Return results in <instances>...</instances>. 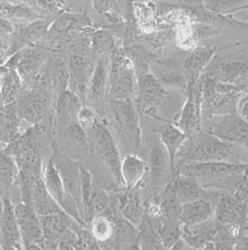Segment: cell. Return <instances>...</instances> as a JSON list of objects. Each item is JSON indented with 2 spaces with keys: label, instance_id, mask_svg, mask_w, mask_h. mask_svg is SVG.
<instances>
[{
  "label": "cell",
  "instance_id": "1",
  "mask_svg": "<svg viewBox=\"0 0 248 250\" xmlns=\"http://www.w3.org/2000/svg\"><path fill=\"white\" fill-rule=\"evenodd\" d=\"M248 169L247 163L223 161L194 162L177 164V172L195 179L206 190H225L232 193L242 176Z\"/></svg>",
  "mask_w": 248,
  "mask_h": 250
},
{
  "label": "cell",
  "instance_id": "2",
  "mask_svg": "<svg viewBox=\"0 0 248 250\" xmlns=\"http://www.w3.org/2000/svg\"><path fill=\"white\" fill-rule=\"evenodd\" d=\"M185 161L244 163L233 144L225 142L206 131H201L187 138L178 156V163Z\"/></svg>",
  "mask_w": 248,
  "mask_h": 250
},
{
  "label": "cell",
  "instance_id": "3",
  "mask_svg": "<svg viewBox=\"0 0 248 250\" xmlns=\"http://www.w3.org/2000/svg\"><path fill=\"white\" fill-rule=\"evenodd\" d=\"M89 146L98 159L106 166L109 173L115 180V183L124 188L122 177L123 158L118 144L104 121L98 119L96 124L86 131ZM125 189V188H124Z\"/></svg>",
  "mask_w": 248,
  "mask_h": 250
},
{
  "label": "cell",
  "instance_id": "4",
  "mask_svg": "<svg viewBox=\"0 0 248 250\" xmlns=\"http://www.w3.org/2000/svg\"><path fill=\"white\" fill-rule=\"evenodd\" d=\"M115 128L123 144L126 154L137 153L141 143L142 130L139 112L132 99L109 100Z\"/></svg>",
  "mask_w": 248,
  "mask_h": 250
},
{
  "label": "cell",
  "instance_id": "5",
  "mask_svg": "<svg viewBox=\"0 0 248 250\" xmlns=\"http://www.w3.org/2000/svg\"><path fill=\"white\" fill-rule=\"evenodd\" d=\"M138 78L134 66L123 54L114 52L110 69L107 97L109 100H125L135 97Z\"/></svg>",
  "mask_w": 248,
  "mask_h": 250
},
{
  "label": "cell",
  "instance_id": "6",
  "mask_svg": "<svg viewBox=\"0 0 248 250\" xmlns=\"http://www.w3.org/2000/svg\"><path fill=\"white\" fill-rule=\"evenodd\" d=\"M167 91L155 75L146 72L138 77L137 92L134 103L139 114L144 113L158 118L159 109L165 104Z\"/></svg>",
  "mask_w": 248,
  "mask_h": 250
},
{
  "label": "cell",
  "instance_id": "7",
  "mask_svg": "<svg viewBox=\"0 0 248 250\" xmlns=\"http://www.w3.org/2000/svg\"><path fill=\"white\" fill-rule=\"evenodd\" d=\"M186 103L175 118L174 125H177L189 138L203 131L201 77L197 81L190 83L186 91Z\"/></svg>",
  "mask_w": 248,
  "mask_h": 250
},
{
  "label": "cell",
  "instance_id": "8",
  "mask_svg": "<svg viewBox=\"0 0 248 250\" xmlns=\"http://www.w3.org/2000/svg\"><path fill=\"white\" fill-rule=\"evenodd\" d=\"M147 175L153 196L152 201L159 204L161 194L172 178L169 157L159 139L151 145Z\"/></svg>",
  "mask_w": 248,
  "mask_h": 250
},
{
  "label": "cell",
  "instance_id": "9",
  "mask_svg": "<svg viewBox=\"0 0 248 250\" xmlns=\"http://www.w3.org/2000/svg\"><path fill=\"white\" fill-rule=\"evenodd\" d=\"M206 132L217 138L244 146L248 141V124L237 113L208 119Z\"/></svg>",
  "mask_w": 248,
  "mask_h": 250
},
{
  "label": "cell",
  "instance_id": "10",
  "mask_svg": "<svg viewBox=\"0 0 248 250\" xmlns=\"http://www.w3.org/2000/svg\"><path fill=\"white\" fill-rule=\"evenodd\" d=\"M52 158L62 177L66 194L76 201V203L80 207L83 215L82 193H81V186H82L81 162L71 158L69 155L62 152V150H60L56 146L54 147Z\"/></svg>",
  "mask_w": 248,
  "mask_h": 250
},
{
  "label": "cell",
  "instance_id": "11",
  "mask_svg": "<svg viewBox=\"0 0 248 250\" xmlns=\"http://www.w3.org/2000/svg\"><path fill=\"white\" fill-rule=\"evenodd\" d=\"M14 210L24 247L30 245L42 246L44 234L41 218L33 206L21 201L14 206Z\"/></svg>",
  "mask_w": 248,
  "mask_h": 250
},
{
  "label": "cell",
  "instance_id": "12",
  "mask_svg": "<svg viewBox=\"0 0 248 250\" xmlns=\"http://www.w3.org/2000/svg\"><path fill=\"white\" fill-rule=\"evenodd\" d=\"M248 217V205L243 204L230 192L217 194L214 207V219L220 227L241 225L244 227Z\"/></svg>",
  "mask_w": 248,
  "mask_h": 250
},
{
  "label": "cell",
  "instance_id": "13",
  "mask_svg": "<svg viewBox=\"0 0 248 250\" xmlns=\"http://www.w3.org/2000/svg\"><path fill=\"white\" fill-rule=\"evenodd\" d=\"M217 82L228 84H248V62L245 56L224 61L207 73Z\"/></svg>",
  "mask_w": 248,
  "mask_h": 250
},
{
  "label": "cell",
  "instance_id": "14",
  "mask_svg": "<svg viewBox=\"0 0 248 250\" xmlns=\"http://www.w3.org/2000/svg\"><path fill=\"white\" fill-rule=\"evenodd\" d=\"M142 187L124 189L119 197V210L121 215L136 229L140 225L145 211V202L142 195Z\"/></svg>",
  "mask_w": 248,
  "mask_h": 250
},
{
  "label": "cell",
  "instance_id": "15",
  "mask_svg": "<svg viewBox=\"0 0 248 250\" xmlns=\"http://www.w3.org/2000/svg\"><path fill=\"white\" fill-rule=\"evenodd\" d=\"M51 25V21L45 19H39L27 23V25L16 33L11 47L7 52L8 55L14 56L21 50L27 48V46L37 43L48 33Z\"/></svg>",
  "mask_w": 248,
  "mask_h": 250
},
{
  "label": "cell",
  "instance_id": "16",
  "mask_svg": "<svg viewBox=\"0 0 248 250\" xmlns=\"http://www.w3.org/2000/svg\"><path fill=\"white\" fill-rule=\"evenodd\" d=\"M0 237L3 245L8 250H22L24 247L9 192L5 193V210L1 224Z\"/></svg>",
  "mask_w": 248,
  "mask_h": 250
},
{
  "label": "cell",
  "instance_id": "17",
  "mask_svg": "<svg viewBox=\"0 0 248 250\" xmlns=\"http://www.w3.org/2000/svg\"><path fill=\"white\" fill-rule=\"evenodd\" d=\"M218 233L219 225L214 218L193 226L183 225V240L193 250H203L216 239Z\"/></svg>",
  "mask_w": 248,
  "mask_h": 250
},
{
  "label": "cell",
  "instance_id": "18",
  "mask_svg": "<svg viewBox=\"0 0 248 250\" xmlns=\"http://www.w3.org/2000/svg\"><path fill=\"white\" fill-rule=\"evenodd\" d=\"M159 140L168 154L173 177L177 173L178 156L187 140V136L177 125L169 124L161 129Z\"/></svg>",
  "mask_w": 248,
  "mask_h": 250
},
{
  "label": "cell",
  "instance_id": "19",
  "mask_svg": "<svg viewBox=\"0 0 248 250\" xmlns=\"http://www.w3.org/2000/svg\"><path fill=\"white\" fill-rule=\"evenodd\" d=\"M214 218V207L207 198H200L183 204L180 221L182 225L193 226Z\"/></svg>",
  "mask_w": 248,
  "mask_h": 250
},
{
  "label": "cell",
  "instance_id": "20",
  "mask_svg": "<svg viewBox=\"0 0 248 250\" xmlns=\"http://www.w3.org/2000/svg\"><path fill=\"white\" fill-rule=\"evenodd\" d=\"M147 175V163L136 153L125 154L122 162V177L125 189L144 188V180Z\"/></svg>",
  "mask_w": 248,
  "mask_h": 250
},
{
  "label": "cell",
  "instance_id": "21",
  "mask_svg": "<svg viewBox=\"0 0 248 250\" xmlns=\"http://www.w3.org/2000/svg\"><path fill=\"white\" fill-rule=\"evenodd\" d=\"M109 69L110 65L103 57L97 59L88 83L86 99L91 102L97 103L101 101L105 96H107Z\"/></svg>",
  "mask_w": 248,
  "mask_h": 250
},
{
  "label": "cell",
  "instance_id": "22",
  "mask_svg": "<svg viewBox=\"0 0 248 250\" xmlns=\"http://www.w3.org/2000/svg\"><path fill=\"white\" fill-rule=\"evenodd\" d=\"M216 51V46H203L196 48L186 57L184 69L190 82L197 81L202 76V72L211 62Z\"/></svg>",
  "mask_w": 248,
  "mask_h": 250
},
{
  "label": "cell",
  "instance_id": "23",
  "mask_svg": "<svg viewBox=\"0 0 248 250\" xmlns=\"http://www.w3.org/2000/svg\"><path fill=\"white\" fill-rule=\"evenodd\" d=\"M172 185L175 193L182 204L192 202L200 198H207V190L202 188V186L195 179L183 175L177 172L172 178Z\"/></svg>",
  "mask_w": 248,
  "mask_h": 250
},
{
  "label": "cell",
  "instance_id": "24",
  "mask_svg": "<svg viewBox=\"0 0 248 250\" xmlns=\"http://www.w3.org/2000/svg\"><path fill=\"white\" fill-rule=\"evenodd\" d=\"M83 106L82 100L73 91L67 89L61 93L57 105V115L60 123L68 125L78 122V115Z\"/></svg>",
  "mask_w": 248,
  "mask_h": 250
},
{
  "label": "cell",
  "instance_id": "25",
  "mask_svg": "<svg viewBox=\"0 0 248 250\" xmlns=\"http://www.w3.org/2000/svg\"><path fill=\"white\" fill-rule=\"evenodd\" d=\"M159 207L161 209L162 221H180L183 204L179 201L175 193L171 180L161 194Z\"/></svg>",
  "mask_w": 248,
  "mask_h": 250
},
{
  "label": "cell",
  "instance_id": "26",
  "mask_svg": "<svg viewBox=\"0 0 248 250\" xmlns=\"http://www.w3.org/2000/svg\"><path fill=\"white\" fill-rule=\"evenodd\" d=\"M0 14L4 19L10 21L31 22L39 19H43L42 16L31 6L25 4H14L10 2L0 3Z\"/></svg>",
  "mask_w": 248,
  "mask_h": 250
},
{
  "label": "cell",
  "instance_id": "27",
  "mask_svg": "<svg viewBox=\"0 0 248 250\" xmlns=\"http://www.w3.org/2000/svg\"><path fill=\"white\" fill-rule=\"evenodd\" d=\"M19 179V168L13 155L5 147L0 148V188L8 192Z\"/></svg>",
  "mask_w": 248,
  "mask_h": 250
},
{
  "label": "cell",
  "instance_id": "28",
  "mask_svg": "<svg viewBox=\"0 0 248 250\" xmlns=\"http://www.w3.org/2000/svg\"><path fill=\"white\" fill-rule=\"evenodd\" d=\"M90 224L92 237L98 243L105 244L112 240L116 231V222L107 212L96 215Z\"/></svg>",
  "mask_w": 248,
  "mask_h": 250
},
{
  "label": "cell",
  "instance_id": "29",
  "mask_svg": "<svg viewBox=\"0 0 248 250\" xmlns=\"http://www.w3.org/2000/svg\"><path fill=\"white\" fill-rule=\"evenodd\" d=\"M14 56L18 60L16 65L21 77H27L31 73H34L43 61L42 52L36 49H27V52L25 53L21 50Z\"/></svg>",
  "mask_w": 248,
  "mask_h": 250
},
{
  "label": "cell",
  "instance_id": "30",
  "mask_svg": "<svg viewBox=\"0 0 248 250\" xmlns=\"http://www.w3.org/2000/svg\"><path fill=\"white\" fill-rule=\"evenodd\" d=\"M18 115L22 120L36 124L42 115V106L40 101L33 95H24L18 104Z\"/></svg>",
  "mask_w": 248,
  "mask_h": 250
},
{
  "label": "cell",
  "instance_id": "31",
  "mask_svg": "<svg viewBox=\"0 0 248 250\" xmlns=\"http://www.w3.org/2000/svg\"><path fill=\"white\" fill-rule=\"evenodd\" d=\"M158 81L162 83L163 86H169L172 88H177L184 90L186 92L190 84L189 77L186 71L180 69H168L164 72H161L158 76H155Z\"/></svg>",
  "mask_w": 248,
  "mask_h": 250
},
{
  "label": "cell",
  "instance_id": "32",
  "mask_svg": "<svg viewBox=\"0 0 248 250\" xmlns=\"http://www.w3.org/2000/svg\"><path fill=\"white\" fill-rule=\"evenodd\" d=\"M248 3V0H205V7L215 14L233 15L240 11Z\"/></svg>",
  "mask_w": 248,
  "mask_h": 250
},
{
  "label": "cell",
  "instance_id": "33",
  "mask_svg": "<svg viewBox=\"0 0 248 250\" xmlns=\"http://www.w3.org/2000/svg\"><path fill=\"white\" fill-rule=\"evenodd\" d=\"M182 238L183 225L180 221H162L160 239L166 250H170Z\"/></svg>",
  "mask_w": 248,
  "mask_h": 250
},
{
  "label": "cell",
  "instance_id": "34",
  "mask_svg": "<svg viewBox=\"0 0 248 250\" xmlns=\"http://www.w3.org/2000/svg\"><path fill=\"white\" fill-rule=\"evenodd\" d=\"M124 55L132 62L137 78L148 72V56L145 50L140 45H134L126 48Z\"/></svg>",
  "mask_w": 248,
  "mask_h": 250
},
{
  "label": "cell",
  "instance_id": "35",
  "mask_svg": "<svg viewBox=\"0 0 248 250\" xmlns=\"http://www.w3.org/2000/svg\"><path fill=\"white\" fill-rule=\"evenodd\" d=\"M2 82V94L6 104L11 103L17 93L19 86L21 85V76L15 69H5Z\"/></svg>",
  "mask_w": 248,
  "mask_h": 250
},
{
  "label": "cell",
  "instance_id": "36",
  "mask_svg": "<svg viewBox=\"0 0 248 250\" xmlns=\"http://www.w3.org/2000/svg\"><path fill=\"white\" fill-rule=\"evenodd\" d=\"M81 175H82L81 193H82V202H83V217H84L89 207L90 199L94 189V185H93V177L90 170L86 167V165H83V163H81Z\"/></svg>",
  "mask_w": 248,
  "mask_h": 250
},
{
  "label": "cell",
  "instance_id": "37",
  "mask_svg": "<svg viewBox=\"0 0 248 250\" xmlns=\"http://www.w3.org/2000/svg\"><path fill=\"white\" fill-rule=\"evenodd\" d=\"M92 48L94 53L99 56H102L105 53H108L114 48V38L111 33L108 31L97 32L93 36Z\"/></svg>",
  "mask_w": 248,
  "mask_h": 250
},
{
  "label": "cell",
  "instance_id": "38",
  "mask_svg": "<svg viewBox=\"0 0 248 250\" xmlns=\"http://www.w3.org/2000/svg\"><path fill=\"white\" fill-rule=\"evenodd\" d=\"M66 134L68 138L72 141V143L78 146H86L89 145L86 131L78 122H73L66 125Z\"/></svg>",
  "mask_w": 248,
  "mask_h": 250
},
{
  "label": "cell",
  "instance_id": "39",
  "mask_svg": "<svg viewBox=\"0 0 248 250\" xmlns=\"http://www.w3.org/2000/svg\"><path fill=\"white\" fill-rule=\"evenodd\" d=\"M97 121H98V117L96 113L90 107L83 105L78 115V123L80 125L85 131H87L88 129L93 127V125L96 124Z\"/></svg>",
  "mask_w": 248,
  "mask_h": 250
},
{
  "label": "cell",
  "instance_id": "40",
  "mask_svg": "<svg viewBox=\"0 0 248 250\" xmlns=\"http://www.w3.org/2000/svg\"><path fill=\"white\" fill-rule=\"evenodd\" d=\"M232 194L240 202L248 205V169L242 176L240 182L238 183Z\"/></svg>",
  "mask_w": 248,
  "mask_h": 250
},
{
  "label": "cell",
  "instance_id": "41",
  "mask_svg": "<svg viewBox=\"0 0 248 250\" xmlns=\"http://www.w3.org/2000/svg\"><path fill=\"white\" fill-rule=\"evenodd\" d=\"M93 9L100 14H109L118 7V0H91Z\"/></svg>",
  "mask_w": 248,
  "mask_h": 250
},
{
  "label": "cell",
  "instance_id": "42",
  "mask_svg": "<svg viewBox=\"0 0 248 250\" xmlns=\"http://www.w3.org/2000/svg\"><path fill=\"white\" fill-rule=\"evenodd\" d=\"M237 114L248 124V91L244 93L237 104Z\"/></svg>",
  "mask_w": 248,
  "mask_h": 250
},
{
  "label": "cell",
  "instance_id": "43",
  "mask_svg": "<svg viewBox=\"0 0 248 250\" xmlns=\"http://www.w3.org/2000/svg\"><path fill=\"white\" fill-rule=\"evenodd\" d=\"M14 33V26L12 22L6 19H0V39L4 36Z\"/></svg>",
  "mask_w": 248,
  "mask_h": 250
},
{
  "label": "cell",
  "instance_id": "44",
  "mask_svg": "<svg viewBox=\"0 0 248 250\" xmlns=\"http://www.w3.org/2000/svg\"><path fill=\"white\" fill-rule=\"evenodd\" d=\"M134 0H123V9L124 12V18L127 21H131L134 18Z\"/></svg>",
  "mask_w": 248,
  "mask_h": 250
},
{
  "label": "cell",
  "instance_id": "45",
  "mask_svg": "<svg viewBox=\"0 0 248 250\" xmlns=\"http://www.w3.org/2000/svg\"><path fill=\"white\" fill-rule=\"evenodd\" d=\"M5 193L6 192H4V190H2V188H0V230H1V224H2V219L4 215V210H5Z\"/></svg>",
  "mask_w": 248,
  "mask_h": 250
},
{
  "label": "cell",
  "instance_id": "46",
  "mask_svg": "<svg viewBox=\"0 0 248 250\" xmlns=\"http://www.w3.org/2000/svg\"><path fill=\"white\" fill-rule=\"evenodd\" d=\"M245 10H248V3L246 5V6H245V7H244V8H243V11H245Z\"/></svg>",
  "mask_w": 248,
  "mask_h": 250
},
{
  "label": "cell",
  "instance_id": "47",
  "mask_svg": "<svg viewBox=\"0 0 248 250\" xmlns=\"http://www.w3.org/2000/svg\"><path fill=\"white\" fill-rule=\"evenodd\" d=\"M245 57H246V59H247V61H248V55H247V56H245Z\"/></svg>",
  "mask_w": 248,
  "mask_h": 250
},
{
  "label": "cell",
  "instance_id": "48",
  "mask_svg": "<svg viewBox=\"0 0 248 250\" xmlns=\"http://www.w3.org/2000/svg\"><path fill=\"white\" fill-rule=\"evenodd\" d=\"M0 54H1V53H0Z\"/></svg>",
  "mask_w": 248,
  "mask_h": 250
}]
</instances>
